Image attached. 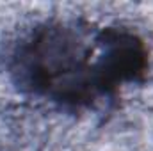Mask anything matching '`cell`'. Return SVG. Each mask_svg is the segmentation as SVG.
<instances>
[{
  "label": "cell",
  "instance_id": "cell-1",
  "mask_svg": "<svg viewBox=\"0 0 153 151\" xmlns=\"http://www.w3.org/2000/svg\"><path fill=\"white\" fill-rule=\"evenodd\" d=\"M146 43L123 27L45 21L16 43L9 71L27 94L62 109H89L141 82L150 66Z\"/></svg>",
  "mask_w": 153,
  "mask_h": 151
}]
</instances>
